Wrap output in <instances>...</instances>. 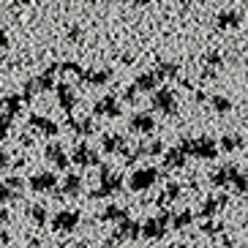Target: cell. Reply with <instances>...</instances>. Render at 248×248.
Here are the masks:
<instances>
[{"label": "cell", "mask_w": 248, "mask_h": 248, "mask_svg": "<svg viewBox=\"0 0 248 248\" xmlns=\"http://www.w3.org/2000/svg\"><path fill=\"white\" fill-rule=\"evenodd\" d=\"M55 229L58 232H71L74 224H77V213H60V216H55Z\"/></svg>", "instance_id": "obj_1"}, {"label": "cell", "mask_w": 248, "mask_h": 248, "mask_svg": "<svg viewBox=\"0 0 248 248\" xmlns=\"http://www.w3.org/2000/svg\"><path fill=\"white\" fill-rule=\"evenodd\" d=\"M164 234V226L158 221H147L145 224V237H161Z\"/></svg>", "instance_id": "obj_2"}, {"label": "cell", "mask_w": 248, "mask_h": 248, "mask_svg": "<svg viewBox=\"0 0 248 248\" xmlns=\"http://www.w3.org/2000/svg\"><path fill=\"white\" fill-rule=\"evenodd\" d=\"M41 210H44V207H33V218L36 221H44V213Z\"/></svg>", "instance_id": "obj_3"}, {"label": "cell", "mask_w": 248, "mask_h": 248, "mask_svg": "<svg viewBox=\"0 0 248 248\" xmlns=\"http://www.w3.org/2000/svg\"><path fill=\"white\" fill-rule=\"evenodd\" d=\"M74 248H90L88 243H79V246H74Z\"/></svg>", "instance_id": "obj_4"}, {"label": "cell", "mask_w": 248, "mask_h": 248, "mask_svg": "<svg viewBox=\"0 0 248 248\" xmlns=\"http://www.w3.org/2000/svg\"><path fill=\"white\" fill-rule=\"evenodd\" d=\"M172 248H186V246H172Z\"/></svg>", "instance_id": "obj_5"}]
</instances>
